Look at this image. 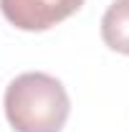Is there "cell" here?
Here are the masks:
<instances>
[{
    "instance_id": "7a4b0ae2",
    "label": "cell",
    "mask_w": 129,
    "mask_h": 132,
    "mask_svg": "<svg viewBox=\"0 0 129 132\" xmlns=\"http://www.w3.org/2000/svg\"><path fill=\"white\" fill-rule=\"evenodd\" d=\"M84 0H0V10L18 31H48L71 18Z\"/></svg>"
},
{
    "instance_id": "6da1fadb",
    "label": "cell",
    "mask_w": 129,
    "mask_h": 132,
    "mask_svg": "<svg viewBox=\"0 0 129 132\" xmlns=\"http://www.w3.org/2000/svg\"><path fill=\"white\" fill-rule=\"evenodd\" d=\"M68 114V92L51 74L25 71L5 89V117L15 132H61Z\"/></svg>"
},
{
    "instance_id": "3957f363",
    "label": "cell",
    "mask_w": 129,
    "mask_h": 132,
    "mask_svg": "<svg viewBox=\"0 0 129 132\" xmlns=\"http://www.w3.org/2000/svg\"><path fill=\"white\" fill-rule=\"evenodd\" d=\"M101 38L116 53L129 56V0H114L101 18Z\"/></svg>"
}]
</instances>
